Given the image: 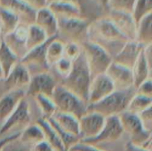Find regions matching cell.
Here are the masks:
<instances>
[{"mask_svg":"<svg viewBox=\"0 0 152 151\" xmlns=\"http://www.w3.org/2000/svg\"><path fill=\"white\" fill-rule=\"evenodd\" d=\"M151 63L149 62V61L147 60L143 49L137 61L135 62L134 66L132 69L134 87L136 89L142 83L151 78Z\"/></svg>","mask_w":152,"mask_h":151,"instance_id":"obj_23","label":"cell"},{"mask_svg":"<svg viewBox=\"0 0 152 151\" xmlns=\"http://www.w3.org/2000/svg\"><path fill=\"white\" fill-rule=\"evenodd\" d=\"M34 24L39 27L45 33L48 38L57 36V19L47 7H44L37 11Z\"/></svg>","mask_w":152,"mask_h":151,"instance_id":"obj_21","label":"cell"},{"mask_svg":"<svg viewBox=\"0 0 152 151\" xmlns=\"http://www.w3.org/2000/svg\"><path fill=\"white\" fill-rule=\"evenodd\" d=\"M114 91L115 87L106 74L99 75L93 77L88 92L87 106L97 103Z\"/></svg>","mask_w":152,"mask_h":151,"instance_id":"obj_14","label":"cell"},{"mask_svg":"<svg viewBox=\"0 0 152 151\" xmlns=\"http://www.w3.org/2000/svg\"><path fill=\"white\" fill-rule=\"evenodd\" d=\"M46 7L55 15V17L82 18L80 8L76 4L70 2L55 0L49 2Z\"/></svg>","mask_w":152,"mask_h":151,"instance_id":"obj_22","label":"cell"},{"mask_svg":"<svg viewBox=\"0 0 152 151\" xmlns=\"http://www.w3.org/2000/svg\"><path fill=\"white\" fill-rule=\"evenodd\" d=\"M82 52L81 45L75 43H65L63 48V57L73 61Z\"/></svg>","mask_w":152,"mask_h":151,"instance_id":"obj_38","label":"cell"},{"mask_svg":"<svg viewBox=\"0 0 152 151\" xmlns=\"http://www.w3.org/2000/svg\"><path fill=\"white\" fill-rule=\"evenodd\" d=\"M36 11L47 6L48 0H23Z\"/></svg>","mask_w":152,"mask_h":151,"instance_id":"obj_43","label":"cell"},{"mask_svg":"<svg viewBox=\"0 0 152 151\" xmlns=\"http://www.w3.org/2000/svg\"><path fill=\"white\" fill-rule=\"evenodd\" d=\"M99 2L106 8V4H107V2H108V0H99Z\"/></svg>","mask_w":152,"mask_h":151,"instance_id":"obj_48","label":"cell"},{"mask_svg":"<svg viewBox=\"0 0 152 151\" xmlns=\"http://www.w3.org/2000/svg\"><path fill=\"white\" fill-rule=\"evenodd\" d=\"M3 79H4V73H3V70L0 67V83L3 81Z\"/></svg>","mask_w":152,"mask_h":151,"instance_id":"obj_47","label":"cell"},{"mask_svg":"<svg viewBox=\"0 0 152 151\" xmlns=\"http://www.w3.org/2000/svg\"><path fill=\"white\" fill-rule=\"evenodd\" d=\"M26 96V89L10 91L0 97V126Z\"/></svg>","mask_w":152,"mask_h":151,"instance_id":"obj_20","label":"cell"},{"mask_svg":"<svg viewBox=\"0 0 152 151\" xmlns=\"http://www.w3.org/2000/svg\"><path fill=\"white\" fill-rule=\"evenodd\" d=\"M52 37H49L41 45L28 51L20 60V62L28 69L31 76L48 72L50 67L47 64L45 58L46 46Z\"/></svg>","mask_w":152,"mask_h":151,"instance_id":"obj_8","label":"cell"},{"mask_svg":"<svg viewBox=\"0 0 152 151\" xmlns=\"http://www.w3.org/2000/svg\"><path fill=\"white\" fill-rule=\"evenodd\" d=\"M126 151H149L142 147H139V146H136V145H134L132 144L131 142H128L126 145Z\"/></svg>","mask_w":152,"mask_h":151,"instance_id":"obj_46","label":"cell"},{"mask_svg":"<svg viewBox=\"0 0 152 151\" xmlns=\"http://www.w3.org/2000/svg\"><path fill=\"white\" fill-rule=\"evenodd\" d=\"M91 81V73L82 50L78 57L72 61V69L66 77L62 78L61 85L87 104Z\"/></svg>","mask_w":152,"mask_h":151,"instance_id":"obj_2","label":"cell"},{"mask_svg":"<svg viewBox=\"0 0 152 151\" xmlns=\"http://www.w3.org/2000/svg\"><path fill=\"white\" fill-rule=\"evenodd\" d=\"M20 132H21V131H17V132L12 133H10V134H7V135L4 136V137H2V138H0V151L2 150V148H3L7 142H9L10 141H12V140H13V139L19 137V136L20 135Z\"/></svg>","mask_w":152,"mask_h":151,"instance_id":"obj_44","label":"cell"},{"mask_svg":"<svg viewBox=\"0 0 152 151\" xmlns=\"http://www.w3.org/2000/svg\"><path fill=\"white\" fill-rule=\"evenodd\" d=\"M51 99L57 112L72 115L77 119H80L87 112V104L61 85L55 87Z\"/></svg>","mask_w":152,"mask_h":151,"instance_id":"obj_6","label":"cell"},{"mask_svg":"<svg viewBox=\"0 0 152 151\" xmlns=\"http://www.w3.org/2000/svg\"><path fill=\"white\" fill-rule=\"evenodd\" d=\"M135 93L141 95H144L147 97H151L152 98V82L151 78L144 81L136 89Z\"/></svg>","mask_w":152,"mask_h":151,"instance_id":"obj_41","label":"cell"},{"mask_svg":"<svg viewBox=\"0 0 152 151\" xmlns=\"http://www.w3.org/2000/svg\"><path fill=\"white\" fill-rule=\"evenodd\" d=\"M144 48L145 47L139 44L137 41L129 40L114 56L113 61L132 69Z\"/></svg>","mask_w":152,"mask_h":151,"instance_id":"obj_19","label":"cell"},{"mask_svg":"<svg viewBox=\"0 0 152 151\" xmlns=\"http://www.w3.org/2000/svg\"><path fill=\"white\" fill-rule=\"evenodd\" d=\"M31 119L30 109L28 101L24 98L19 103L14 111L9 116V117L0 126V135L4 136L16 126L27 127L29 125Z\"/></svg>","mask_w":152,"mask_h":151,"instance_id":"obj_11","label":"cell"},{"mask_svg":"<svg viewBox=\"0 0 152 151\" xmlns=\"http://www.w3.org/2000/svg\"><path fill=\"white\" fill-rule=\"evenodd\" d=\"M88 40L102 46L112 59L129 41L106 14L90 23Z\"/></svg>","mask_w":152,"mask_h":151,"instance_id":"obj_1","label":"cell"},{"mask_svg":"<svg viewBox=\"0 0 152 151\" xmlns=\"http://www.w3.org/2000/svg\"><path fill=\"white\" fill-rule=\"evenodd\" d=\"M152 107V98L141 95L135 93V94L131 99L126 111L131 112L135 115H139L142 111Z\"/></svg>","mask_w":152,"mask_h":151,"instance_id":"obj_32","label":"cell"},{"mask_svg":"<svg viewBox=\"0 0 152 151\" xmlns=\"http://www.w3.org/2000/svg\"><path fill=\"white\" fill-rule=\"evenodd\" d=\"M19 24V19L14 13L0 6V35L2 37L12 32Z\"/></svg>","mask_w":152,"mask_h":151,"instance_id":"obj_30","label":"cell"},{"mask_svg":"<svg viewBox=\"0 0 152 151\" xmlns=\"http://www.w3.org/2000/svg\"><path fill=\"white\" fill-rule=\"evenodd\" d=\"M48 39L45 33L37 25L32 24L28 27V36L26 41V47L28 52L41 45Z\"/></svg>","mask_w":152,"mask_h":151,"instance_id":"obj_31","label":"cell"},{"mask_svg":"<svg viewBox=\"0 0 152 151\" xmlns=\"http://www.w3.org/2000/svg\"><path fill=\"white\" fill-rule=\"evenodd\" d=\"M36 124H37L43 130L45 134V141L49 143L53 151H67L61 139L59 138L58 134L56 133L54 129L50 125L47 120L41 117L37 119Z\"/></svg>","mask_w":152,"mask_h":151,"instance_id":"obj_26","label":"cell"},{"mask_svg":"<svg viewBox=\"0 0 152 151\" xmlns=\"http://www.w3.org/2000/svg\"><path fill=\"white\" fill-rule=\"evenodd\" d=\"M81 47L85 53L92 78L105 74L113 61L112 57L107 53V51L90 40L83 43Z\"/></svg>","mask_w":152,"mask_h":151,"instance_id":"obj_7","label":"cell"},{"mask_svg":"<svg viewBox=\"0 0 152 151\" xmlns=\"http://www.w3.org/2000/svg\"><path fill=\"white\" fill-rule=\"evenodd\" d=\"M118 117L124 133L129 135V142L151 151V132L144 129L137 115L124 111Z\"/></svg>","mask_w":152,"mask_h":151,"instance_id":"obj_5","label":"cell"},{"mask_svg":"<svg viewBox=\"0 0 152 151\" xmlns=\"http://www.w3.org/2000/svg\"><path fill=\"white\" fill-rule=\"evenodd\" d=\"M124 131L119 122V119L117 117H110L105 118L104 125L101 133L94 139L88 141H81L80 142L88 144V145H97L99 143H108L113 142L121 138Z\"/></svg>","mask_w":152,"mask_h":151,"instance_id":"obj_9","label":"cell"},{"mask_svg":"<svg viewBox=\"0 0 152 151\" xmlns=\"http://www.w3.org/2000/svg\"><path fill=\"white\" fill-rule=\"evenodd\" d=\"M1 151H32V147L22 142L20 140V136L7 142Z\"/></svg>","mask_w":152,"mask_h":151,"instance_id":"obj_37","label":"cell"},{"mask_svg":"<svg viewBox=\"0 0 152 151\" xmlns=\"http://www.w3.org/2000/svg\"><path fill=\"white\" fill-rule=\"evenodd\" d=\"M0 6L14 13L20 24L28 27L35 22L37 11L23 0H0Z\"/></svg>","mask_w":152,"mask_h":151,"instance_id":"obj_17","label":"cell"},{"mask_svg":"<svg viewBox=\"0 0 152 151\" xmlns=\"http://www.w3.org/2000/svg\"><path fill=\"white\" fill-rule=\"evenodd\" d=\"M135 41L144 47L152 44V13L144 15L137 23Z\"/></svg>","mask_w":152,"mask_h":151,"instance_id":"obj_25","label":"cell"},{"mask_svg":"<svg viewBox=\"0 0 152 151\" xmlns=\"http://www.w3.org/2000/svg\"><path fill=\"white\" fill-rule=\"evenodd\" d=\"M20 140L22 142L33 147L36 144L45 141V134L37 124L28 125L27 127L21 130Z\"/></svg>","mask_w":152,"mask_h":151,"instance_id":"obj_29","label":"cell"},{"mask_svg":"<svg viewBox=\"0 0 152 151\" xmlns=\"http://www.w3.org/2000/svg\"><path fill=\"white\" fill-rule=\"evenodd\" d=\"M1 41H2V36H1V35H0V44H1Z\"/></svg>","mask_w":152,"mask_h":151,"instance_id":"obj_49","label":"cell"},{"mask_svg":"<svg viewBox=\"0 0 152 151\" xmlns=\"http://www.w3.org/2000/svg\"><path fill=\"white\" fill-rule=\"evenodd\" d=\"M28 36V26L19 24L11 33L4 36L2 40L8 48L20 60L27 53L26 41Z\"/></svg>","mask_w":152,"mask_h":151,"instance_id":"obj_16","label":"cell"},{"mask_svg":"<svg viewBox=\"0 0 152 151\" xmlns=\"http://www.w3.org/2000/svg\"><path fill=\"white\" fill-rule=\"evenodd\" d=\"M57 86L55 79L49 73H40L31 76L28 85L26 88V95L35 98L37 95H45L49 98Z\"/></svg>","mask_w":152,"mask_h":151,"instance_id":"obj_10","label":"cell"},{"mask_svg":"<svg viewBox=\"0 0 152 151\" xmlns=\"http://www.w3.org/2000/svg\"><path fill=\"white\" fill-rule=\"evenodd\" d=\"M58 22L57 37L63 44L75 43L81 45L88 40L90 22L82 18L56 17Z\"/></svg>","mask_w":152,"mask_h":151,"instance_id":"obj_4","label":"cell"},{"mask_svg":"<svg viewBox=\"0 0 152 151\" xmlns=\"http://www.w3.org/2000/svg\"><path fill=\"white\" fill-rule=\"evenodd\" d=\"M56 71L59 73V75L64 78L66 77L72 69V61L67 58L62 57L55 65H54Z\"/></svg>","mask_w":152,"mask_h":151,"instance_id":"obj_39","label":"cell"},{"mask_svg":"<svg viewBox=\"0 0 152 151\" xmlns=\"http://www.w3.org/2000/svg\"><path fill=\"white\" fill-rule=\"evenodd\" d=\"M105 74L110 79L117 91L127 90L134 87L132 69L128 68L112 61Z\"/></svg>","mask_w":152,"mask_h":151,"instance_id":"obj_15","label":"cell"},{"mask_svg":"<svg viewBox=\"0 0 152 151\" xmlns=\"http://www.w3.org/2000/svg\"><path fill=\"white\" fill-rule=\"evenodd\" d=\"M136 1L137 0H108L106 9L117 10L133 14Z\"/></svg>","mask_w":152,"mask_h":151,"instance_id":"obj_35","label":"cell"},{"mask_svg":"<svg viewBox=\"0 0 152 151\" xmlns=\"http://www.w3.org/2000/svg\"><path fill=\"white\" fill-rule=\"evenodd\" d=\"M50 118L67 133L79 137V119L76 117L66 113L56 112Z\"/></svg>","mask_w":152,"mask_h":151,"instance_id":"obj_24","label":"cell"},{"mask_svg":"<svg viewBox=\"0 0 152 151\" xmlns=\"http://www.w3.org/2000/svg\"><path fill=\"white\" fill-rule=\"evenodd\" d=\"M32 151H53V148L45 141H43L32 147Z\"/></svg>","mask_w":152,"mask_h":151,"instance_id":"obj_45","label":"cell"},{"mask_svg":"<svg viewBox=\"0 0 152 151\" xmlns=\"http://www.w3.org/2000/svg\"><path fill=\"white\" fill-rule=\"evenodd\" d=\"M134 94V87L122 91L115 90L97 103L88 105L87 111L98 113L105 118L117 117L124 111H126L127 106Z\"/></svg>","mask_w":152,"mask_h":151,"instance_id":"obj_3","label":"cell"},{"mask_svg":"<svg viewBox=\"0 0 152 151\" xmlns=\"http://www.w3.org/2000/svg\"><path fill=\"white\" fill-rule=\"evenodd\" d=\"M69 151H103L97 149L95 146H92V145H88V144H85L82 142H78L77 144H76L75 146H73Z\"/></svg>","mask_w":152,"mask_h":151,"instance_id":"obj_42","label":"cell"},{"mask_svg":"<svg viewBox=\"0 0 152 151\" xmlns=\"http://www.w3.org/2000/svg\"><path fill=\"white\" fill-rule=\"evenodd\" d=\"M151 108H149L147 109L146 110L142 111V113H140L138 116L142 126L144 127L145 130L149 131V132H151L152 129V110Z\"/></svg>","mask_w":152,"mask_h":151,"instance_id":"obj_40","label":"cell"},{"mask_svg":"<svg viewBox=\"0 0 152 151\" xmlns=\"http://www.w3.org/2000/svg\"><path fill=\"white\" fill-rule=\"evenodd\" d=\"M48 121V123L50 124V125L54 129V131L56 132V133L58 134L59 138L61 139L62 144L64 145L66 150L69 151L73 146H75L76 144H77L79 142H80V138L77 137V136H73V135H70L69 133H67L66 132H64L63 130H61L53 121L52 118H49V119H45Z\"/></svg>","mask_w":152,"mask_h":151,"instance_id":"obj_34","label":"cell"},{"mask_svg":"<svg viewBox=\"0 0 152 151\" xmlns=\"http://www.w3.org/2000/svg\"><path fill=\"white\" fill-rule=\"evenodd\" d=\"M105 14L114 22L118 28L129 40H135L137 25L132 13L117 10L106 9Z\"/></svg>","mask_w":152,"mask_h":151,"instance_id":"obj_18","label":"cell"},{"mask_svg":"<svg viewBox=\"0 0 152 151\" xmlns=\"http://www.w3.org/2000/svg\"><path fill=\"white\" fill-rule=\"evenodd\" d=\"M105 123V117L95 112L87 111L79 119V138L81 141H88L95 138L102 131Z\"/></svg>","mask_w":152,"mask_h":151,"instance_id":"obj_12","label":"cell"},{"mask_svg":"<svg viewBox=\"0 0 152 151\" xmlns=\"http://www.w3.org/2000/svg\"><path fill=\"white\" fill-rule=\"evenodd\" d=\"M20 59L8 48V46L1 41L0 44V67L4 73V78H5L14 66L19 63Z\"/></svg>","mask_w":152,"mask_h":151,"instance_id":"obj_27","label":"cell"},{"mask_svg":"<svg viewBox=\"0 0 152 151\" xmlns=\"http://www.w3.org/2000/svg\"><path fill=\"white\" fill-rule=\"evenodd\" d=\"M63 48L64 44L58 39L57 36L51 38L45 50V58L50 68L54 66L63 57Z\"/></svg>","mask_w":152,"mask_h":151,"instance_id":"obj_28","label":"cell"},{"mask_svg":"<svg viewBox=\"0 0 152 151\" xmlns=\"http://www.w3.org/2000/svg\"><path fill=\"white\" fill-rule=\"evenodd\" d=\"M31 75L19 61L11 70L9 75L3 79V94L16 89H26L29 84Z\"/></svg>","mask_w":152,"mask_h":151,"instance_id":"obj_13","label":"cell"},{"mask_svg":"<svg viewBox=\"0 0 152 151\" xmlns=\"http://www.w3.org/2000/svg\"><path fill=\"white\" fill-rule=\"evenodd\" d=\"M151 11L152 0H137L133 12V17L136 22V25L144 15L151 12Z\"/></svg>","mask_w":152,"mask_h":151,"instance_id":"obj_36","label":"cell"},{"mask_svg":"<svg viewBox=\"0 0 152 151\" xmlns=\"http://www.w3.org/2000/svg\"><path fill=\"white\" fill-rule=\"evenodd\" d=\"M34 99L42 113V118L49 119L57 112L56 107L51 98L45 95H37Z\"/></svg>","mask_w":152,"mask_h":151,"instance_id":"obj_33","label":"cell"},{"mask_svg":"<svg viewBox=\"0 0 152 151\" xmlns=\"http://www.w3.org/2000/svg\"><path fill=\"white\" fill-rule=\"evenodd\" d=\"M2 137H3V136H1V135H0V138H2Z\"/></svg>","mask_w":152,"mask_h":151,"instance_id":"obj_50","label":"cell"}]
</instances>
